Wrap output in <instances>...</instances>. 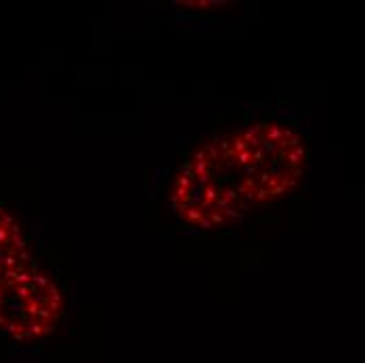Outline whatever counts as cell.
Wrapping results in <instances>:
<instances>
[{"mask_svg":"<svg viewBox=\"0 0 365 363\" xmlns=\"http://www.w3.org/2000/svg\"><path fill=\"white\" fill-rule=\"evenodd\" d=\"M185 160L255 208L284 200L300 185L309 164V145L292 124L260 120L210 137Z\"/></svg>","mask_w":365,"mask_h":363,"instance_id":"1","label":"cell"},{"mask_svg":"<svg viewBox=\"0 0 365 363\" xmlns=\"http://www.w3.org/2000/svg\"><path fill=\"white\" fill-rule=\"evenodd\" d=\"M66 315V296L40 265L24 223L0 204V334L34 342L53 334Z\"/></svg>","mask_w":365,"mask_h":363,"instance_id":"2","label":"cell"},{"mask_svg":"<svg viewBox=\"0 0 365 363\" xmlns=\"http://www.w3.org/2000/svg\"><path fill=\"white\" fill-rule=\"evenodd\" d=\"M170 206L182 223L206 231H220L237 225L250 210L242 198L187 160L175 173Z\"/></svg>","mask_w":365,"mask_h":363,"instance_id":"3","label":"cell"}]
</instances>
